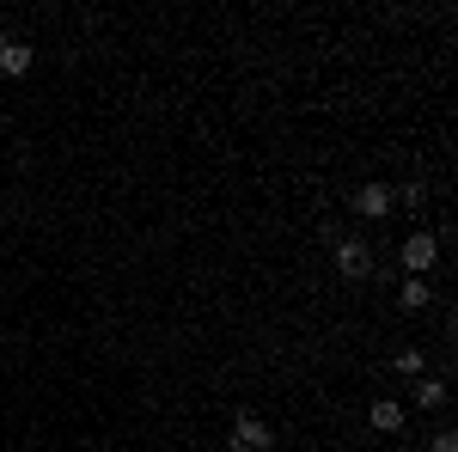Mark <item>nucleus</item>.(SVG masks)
<instances>
[{
    "mask_svg": "<svg viewBox=\"0 0 458 452\" xmlns=\"http://www.w3.org/2000/svg\"><path fill=\"white\" fill-rule=\"evenodd\" d=\"M367 422H373L379 434H397V428H403V404H397V397H373V410H367Z\"/></svg>",
    "mask_w": 458,
    "mask_h": 452,
    "instance_id": "6",
    "label": "nucleus"
},
{
    "mask_svg": "<svg viewBox=\"0 0 458 452\" xmlns=\"http://www.w3.org/2000/svg\"><path fill=\"white\" fill-rule=\"evenodd\" d=\"M416 404H422V410H446V385L422 380V385H416Z\"/></svg>",
    "mask_w": 458,
    "mask_h": 452,
    "instance_id": "8",
    "label": "nucleus"
},
{
    "mask_svg": "<svg viewBox=\"0 0 458 452\" xmlns=\"http://www.w3.org/2000/svg\"><path fill=\"white\" fill-rule=\"evenodd\" d=\"M434 452H458V434H453V428H440V434H434Z\"/></svg>",
    "mask_w": 458,
    "mask_h": 452,
    "instance_id": "10",
    "label": "nucleus"
},
{
    "mask_svg": "<svg viewBox=\"0 0 458 452\" xmlns=\"http://www.w3.org/2000/svg\"><path fill=\"white\" fill-rule=\"evenodd\" d=\"M0 73H6V80H25V73H31V43H13V37H6V43H0Z\"/></svg>",
    "mask_w": 458,
    "mask_h": 452,
    "instance_id": "5",
    "label": "nucleus"
},
{
    "mask_svg": "<svg viewBox=\"0 0 458 452\" xmlns=\"http://www.w3.org/2000/svg\"><path fill=\"white\" fill-rule=\"evenodd\" d=\"M391 367H397V373H410V380H416V373H422V348H397V361H391Z\"/></svg>",
    "mask_w": 458,
    "mask_h": 452,
    "instance_id": "9",
    "label": "nucleus"
},
{
    "mask_svg": "<svg viewBox=\"0 0 458 452\" xmlns=\"http://www.w3.org/2000/svg\"><path fill=\"white\" fill-rule=\"evenodd\" d=\"M336 269H343L349 281H367L373 276V251H367L360 239H336Z\"/></svg>",
    "mask_w": 458,
    "mask_h": 452,
    "instance_id": "3",
    "label": "nucleus"
},
{
    "mask_svg": "<svg viewBox=\"0 0 458 452\" xmlns=\"http://www.w3.org/2000/svg\"><path fill=\"white\" fill-rule=\"evenodd\" d=\"M226 447L233 452H276V428H269L263 416H239L233 434H226Z\"/></svg>",
    "mask_w": 458,
    "mask_h": 452,
    "instance_id": "1",
    "label": "nucleus"
},
{
    "mask_svg": "<svg viewBox=\"0 0 458 452\" xmlns=\"http://www.w3.org/2000/svg\"><path fill=\"white\" fill-rule=\"evenodd\" d=\"M397 202H391V183H360L354 190V214H367V220H379V214H391Z\"/></svg>",
    "mask_w": 458,
    "mask_h": 452,
    "instance_id": "4",
    "label": "nucleus"
},
{
    "mask_svg": "<svg viewBox=\"0 0 458 452\" xmlns=\"http://www.w3.org/2000/svg\"><path fill=\"white\" fill-rule=\"evenodd\" d=\"M434 263H440V239H434V233H422V226H416V233H410V239H403V269H410V276H428V269H434Z\"/></svg>",
    "mask_w": 458,
    "mask_h": 452,
    "instance_id": "2",
    "label": "nucleus"
},
{
    "mask_svg": "<svg viewBox=\"0 0 458 452\" xmlns=\"http://www.w3.org/2000/svg\"><path fill=\"white\" fill-rule=\"evenodd\" d=\"M428 300H434V294H428V276H403V287H397V306H403V312H422Z\"/></svg>",
    "mask_w": 458,
    "mask_h": 452,
    "instance_id": "7",
    "label": "nucleus"
}]
</instances>
